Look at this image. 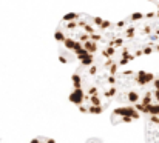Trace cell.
Listing matches in <instances>:
<instances>
[{"instance_id": "obj_1", "label": "cell", "mask_w": 159, "mask_h": 143, "mask_svg": "<svg viewBox=\"0 0 159 143\" xmlns=\"http://www.w3.org/2000/svg\"><path fill=\"white\" fill-rule=\"evenodd\" d=\"M113 37V22L84 12L63 15L54 32V39L59 46V60L62 63L79 65L108 58Z\"/></svg>"}, {"instance_id": "obj_2", "label": "cell", "mask_w": 159, "mask_h": 143, "mask_svg": "<svg viewBox=\"0 0 159 143\" xmlns=\"http://www.w3.org/2000/svg\"><path fill=\"white\" fill-rule=\"evenodd\" d=\"M117 68L108 58L79 65L71 77L70 102L85 114H102L117 94Z\"/></svg>"}, {"instance_id": "obj_3", "label": "cell", "mask_w": 159, "mask_h": 143, "mask_svg": "<svg viewBox=\"0 0 159 143\" xmlns=\"http://www.w3.org/2000/svg\"><path fill=\"white\" fill-rule=\"evenodd\" d=\"M139 117H142V115L139 114V111L136 108H133V106H119L111 114V123H114V125L130 123L133 120H138Z\"/></svg>"}, {"instance_id": "obj_4", "label": "cell", "mask_w": 159, "mask_h": 143, "mask_svg": "<svg viewBox=\"0 0 159 143\" xmlns=\"http://www.w3.org/2000/svg\"><path fill=\"white\" fill-rule=\"evenodd\" d=\"M30 143H57L56 140H53V139H50V137H36V139H33Z\"/></svg>"}, {"instance_id": "obj_5", "label": "cell", "mask_w": 159, "mask_h": 143, "mask_svg": "<svg viewBox=\"0 0 159 143\" xmlns=\"http://www.w3.org/2000/svg\"><path fill=\"white\" fill-rule=\"evenodd\" d=\"M148 2H152V3H155V5L158 6V9H159V0H148Z\"/></svg>"}]
</instances>
